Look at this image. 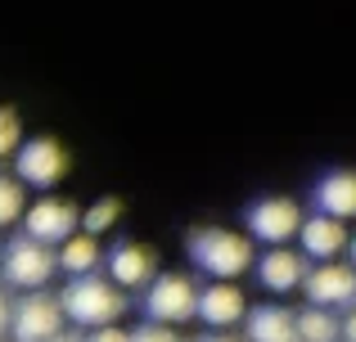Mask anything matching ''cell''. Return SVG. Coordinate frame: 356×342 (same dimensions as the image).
Masks as SVG:
<instances>
[{"instance_id":"cell-22","label":"cell","mask_w":356,"mask_h":342,"mask_svg":"<svg viewBox=\"0 0 356 342\" xmlns=\"http://www.w3.org/2000/svg\"><path fill=\"white\" fill-rule=\"evenodd\" d=\"M86 342H127V329H118V325H99V329H90V338Z\"/></svg>"},{"instance_id":"cell-1","label":"cell","mask_w":356,"mask_h":342,"mask_svg":"<svg viewBox=\"0 0 356 342\" xmlns=\"http://www.w3.org/2000/svg\"><path fill=\"white\" fill-rule=\"evenodd\" d=\"M185 253H190L194 271L212 275V280H235L252 266V239L226 225H194L185 234Z\"/></svg>"},{"instance_id":"cell-19","label":"cell","mask_w":356,"mask_h":342,"mask_svg":"<svg viewBox=\"0 0 356 342\" xmlns=\"http://www.w3.org/2000/svg\"><path fill=\"white\" fill-rule=\"evenodd\" d=\"M118 216H122V203H118V198H99L95 207L81 212V230L99 239V234H108V230L118 225Z\"/></svg>"},{"instance_id":"cell-24","label":"cell","mask_w":356,"mask_h":342,"mask_svg":"<svg viewBox=\"0 0 356 342\" xmlns=\"http://www.w3.org/2000/svg\"><path fill=\"white\" fill-rule=\"evenodd\" d=\"M5 329H9V298L0 293V334H5Z\"/></svg>"},{"instance_id":"cell-21","label":"cell","mask_w":356,"mask_h":342,"mask_svg":"<svg viewBox=\"0 0 356 342\" xmlns=\"http://www.w3.org/2000/svg\"><path fill=\"white\" fill-rule=\"evenodd\" d=\"M127 342H181L172 334V325H154V320H149V325H140L136 334H127Z\"/></svg>"},{"instance_id":"cell-2","label":"cell","mask_w":356,"mask_h":342,"mask_svg":"<svg viewBox=\"0 0 356 342\" xmlns=\"http://www.w3.org/2000/svg\"><path fill=\"white\" fill-rule=\"evenodd\" d=\"M63 316L77 320L81 329H99V325H118L122 311H127V298L113 280H99V275H77V280L63 289L59 298Z\"/></svg>"},{"instance_id":"cell-20","label":"cell","mask_w":356,"mask_h":342,"mask_svg":"<svg viewBox=\"0 0 356 342\" xmlns=\"http://www.w3.org/2000/svg\"><path fill=\"white\" fill-rule=\"evenodd\" d=\"M18 140H23V122L14 117V108H0V158H9Z\"/></svg>"},{"instance_id":"cell-5","label":"cell","mask_w":356,"mask_h":342,"mask_svg":"<svg viewBox=\"0 0 356 342\" xmlns=\"http://www.w3.org/2000/svg\"><path fill=\"white\" fill-rule=\"evenodd\" d=\"M145 311L154 325H185L194 320V298L199 289L190 284V275H154L145 284Z\"/></svg>"},{"instance_id":"cell-23","label":"cell","mask_w":356,"mask_h":342,"mask_svg":"<svg viewBox=\"0 0 356 342\" xmlns=\"http://www.w3.org/2000/svg\"><path fill=\"white\" fill-rule=\"evenodd\" d=\"M339 338H343V342H356V307L348 311V320L339 325Z\"/></svg>"},{"instance_id":"cell-14","label":"cell","mask_w":356,"mask_h":342,"mask_svg":"<svg viewBox=\"0 0 356 342\" xmlns=\"http://www.w3.org/2000/svg\"><path fill=\"white\" fill-rule=\"evenodd\" d=\"M312 203L316 212L334 221H352L356 216V171H330L312 185Z\"/></svg>"},{"instance_id":"cell-13","label":"cell","mask_w":356,"mask_h":342,"mask_svg":"<svg viewBox=\"0 0 356 342\" xmlns=\"http://www.w3.org/2000/svg\"><path fill=\"white\" fill-rule=\"evenodd\" d=\"M302 275H307V257L302 253H293V248H266V253L257 257V280L266 284L270 293H293L298 284H302Z\"/></svg>"},{"instance_id":"cell-27","label":"cell","mask_w":356,"mask_h":342,"mask_svg":"<svg viewBox=\"0 0 356 342\" xmlns=\"http://www.w3.org/2000/svg\"><path fill=\"white\" fill-rule=\"evenodd\" d=\"M348 243H352V271H356V239H348Z\"/></svg>"},{"instance_id":"cell-10","label":"cell","mask_w":356,"mask_h":342,"mask_svg":"<svg viewBox=\"0 0 356 342\" xmlns=\"http://www.w3.org/2000/svg\"><path fill=\"white\" fill-rule=\"evenodd\" d=\"M108 280L118 284V289H145L149 280L158 275V257H154V248H145V243H118L113 253H108Z\"/></svg>"},{"instance_id":"cell-12","label":"cell","mask_w":356,"mask_h":342,"mask_svg":"<svg viewBox=\"0 0 356 342\" xmlns=\"http://www.w3.org/2000/svg\"><path fill=\"white\" fill-rule=\"evenodd\" d=\"M243 293L235 289L230 280H217L208 284V289H199V298H194V316L208 320L212 329H230L235 320H243Z\"/></svg>"},{"instance_id":"cell-8","label":"cell","mask_w":356,"mask_h":342,"mask_svg":"<svg viewBox=\"0 0 356 342\" xmlns=\"http://www.w3.org/2000/svg\"><path fill=\"white\" fill-rule=\"evenodd\" d=\"M9 329H14V342H50L63 329L59 298H45L41 289H32V298L9 307Z\"/></svg>"},{"instance_id":"cell-15","label":"cell","mask_w":356,"mask_h":342,"mask_svg":"<svg viewBox=\"0 0 356 342\" xmlns=\"http://www.w3.org/2000/svg\"><path fill=\"white\" fill-rule=\"evenodd\" d=\"M54 271L63 275H95L99 271V239L86 234V230H77V234H68L59 248H54Z\"/></svg>"},{"instance_id":"cell-7","label":"cell","mask_w":356,"mask_h":342,"mask_svg":"<svg viewBox=\"0 0 356 342\" xmlns=\"http://www.w3.org/2000/svg\"><path fill=\"white\" fill-rule=\"evenodd\" d=\"M243 225H248L252 239L280 248V243H289V239L298 234V225H302V207H298L293 198H284V194H280V198H257L248 207V216H243Z\"/></svg>"},{"instance_id":"cell-4","label":"cell","mask_w":356,"mask_h":342,"mask_svg":"<svg viewBox=\"0 0 356 342\" xmlns=\"http://www.w3.org/2000/svg\"><path fill=\"white\" fill-rule=\"evenodd\" d=\"M0 271L14 289H45L54 275V248L50 243H36V239H9L5 257H0Z\"/></svg>"},{"instance_id":"cell-3","label":"cell","mask_w":356,"mask_h":342,"mask_svg":"<svg viewBox=\"0 0 356 342\" xmlns=\"http://www.w3.org/2000/svg\"><path fill=\"white\" fill-rule=\"evenodd\" d=\"M14 171H18V180L32 185V189H50V185H59L63 176H68V149H63L59 140H50V135L18 140Z\"/></svg>"},{"instance_id":"cell-9","label":"cell","mask_w":356,"mask_h":342,"mask_svg":"<svg viewBox=\"0 0 356 342\" xmlns=\"http://www.w3.org/2000/svg\"><path fill=\"white\" fill-rule=\"evenodd\" d=\"M298 289L312 298V307H325V311L356 307V271H352V266H343V262H321L316 271L302 275Z\"/></svg>"},{"instance_id":"cell-25","label":"cell","mask_w":356,"mask_h":342,"mask_svg":"<svg viewBox=\"0 0 356 342\" xmlns=\"http://www.w3.org/2000/svg\"><path fill=\"white\" fill-rule=\"evenodd\" d=\"M50 342H86V338H81V334H63V329H59V334H54Z\"/></svg>"},{"instance_id":"cell-17","label":"cell","mask_w":356,"mask_h":342,"mask_svg":"<svg viewBox=\"0 0 356 342\" xmlns=\"http://www.w3.org/2000/svg\"><path fill=\"white\" fill-rule=\"evenodd\" d=\"M293 329H298V342H339V320H334V311H325V307L298 311Z\"/></svg>"},{"instance_id":"cell-11","label":"cell","mask_w":356,"mask_h":342,"mask_svg":"<svg viewBox=\"0 0 356 342\" xmlns=\"http://www.w3.org/2000/svg\"><path fill=\"white\" fill-rule=\"evenodd\" d=\"M293 239H302V257L334 262V257L348 248V221H334V216H325V212H316V216H302V225H298Z\"/></svg>"},{"instance_id":"cell-26","label":"cell","mask_w":356,"mask_h":342,"mask_svg":"<svg viewBox=\"0 0 356 342\" xmlns=\"http://www.w3.org/2000/svg\"><path fill=\"white\" fill-rule=\"evenodd\" d=\"M199 342H235V338H221V334H212V338H199Z\"/></svg>"},{"instance_id":"cell-18","label":"cell","mask_w":356,"mask_h":342,"mask_svg":"<svg viewBox=\"0 0 356 342\" xmlns=\"http://www.w3.org/2000/svg\"><path fill=\"white\" fill-rule=\"evenodd\" d=\"M23 207H27V198H23V180H18V176H5V171H0V230L14 225V221L23 216Z\"/></svg>"},{"instance_id":"cell-16","label":"cell","mask_w":356,"mask_h":342,"mask_svg":"<svg viewBox=\"0 0 356 342\" xmlns=\"http://www.w3.org/2000/svg\"><path fill=\"white\" fill-rule=\"evenodd\" d=\"M248 338L252 342H298L293 311H284V307H252L248 311Z\"/></svg>"},{"instance_id":"cell-6","label":"cell","mask_w":356,"mask_h":342,"mask_svg":"<svg viewBox=\"0 0 356 342\" xmlns=\"http://www.w3.org/2000/svg\"><path fill=\"white\" fill-rule=\"evenodd\" d=\"M23 234L27 239H36V243H50V248H59L68 234H77L81 230V212L72 207L68 198H36L32 207H23Z\"/></svg>"}]
</instances>
